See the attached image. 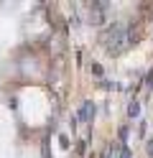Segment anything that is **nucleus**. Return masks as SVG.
Segmentation results:
<instances>
[{
    "instance_id": "f257e3e1",
    "label": "nucleus",
    "mask_w": 153,
    "mask_h": 158,
    "mask_svg": "<svg viewBox=\"0 0 153 158\" xmlns=\"http://www.w3.org/2000/svg\"><path fill=\"white\" fill-rule=\"evenodd\" d=\"M102 44H105V48L110 54H122L125 48L133 44L130 38V28L125 23H112L105 33H102Z\"/></svg>"
},
{
    "instance_id": "f03ea898",
    "label": "nucleus",
    "mask_w": 153,
    "mask_h": 158,
    "mask_svg": "<svg viewBox=\"0 0 153 158\" xmlns=\"http://www.w3.org/2000/svg\"><path fill=\"white\" fill-rule=\"evenodd\" d=\"M110 13V3H89V13H87V23L92 26H102L107 21Z\"/></svg>"
},
{
    "instance_id": "7ed1b4c3",
    "label": "nucleus",
    "mask_w": 153,
    "mask_h": 158,
    "mask_svg": "<svg viewBox=\"0 0 153 158\" xmlns=\"http://www.w3.org/2000/svg\"><path fill=\"white\" fill-rule=\"evenodd\" d=\"M92 117H95V102H92V100H87L84 105H82V110H79V115H77V120L89 123Z\"/></svg>"
},
{
    "instance_id": "20e7f679",
    "label": "nucleus",
    "mask_w": 153,
    "mask_h": 158,
    "mask_svg": "<svg viewBox=\"0 0 153 158\" xmlns=\"http://www.w3.org/2000/svg\"><path fill=\"white\" fill-rule=\"evenodd\" d=\"M128 115H130V117H140V105H138V102H130V105H128Z\"/></svg>"
},
{
    "instance_id": "39448f33",
    "label": "nucleus",
    "mask_w": 153,
    "mask_h": 158,
    "mask_svg": "<svg viewBox=\"0 0 153 158\" xmlns=\"http://www.w3.org/2000/svg\"><path fill=\"white\" fill-rule=\"evenodd\" d=\"M148 153H151V156H153V143H151V145H148Z\"/></svg>"
}]
</instances>
